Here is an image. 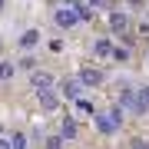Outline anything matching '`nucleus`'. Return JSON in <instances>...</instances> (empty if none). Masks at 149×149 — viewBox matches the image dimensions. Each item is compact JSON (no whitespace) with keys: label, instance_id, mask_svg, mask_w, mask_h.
<instances>
[{"label":"nucleus","instance_id":"nucleus-13","mask_svg":"<svg viewBox=\"0 0 149 149\" xmlns=\"http://www.w3.org/2000/svg\"><path fill=\"white\" fill-rule=\"evenodd\" d=\"M93 50H96V56H109L113 53V40L109 37H100V40L93 43Z\"/></svg>","mask_w":149,"mask_h":149},{"label":"nucleus","instance_id":"nucleus-4","mask_svg":"<svg viewBox=\"0 0 149 149\" xmlns=\"http://www.w3.org/2000/svg\"><path fill=\"white\" fill-rule=\"evenodd\" d=\"M76 80L83 83V90H93V86H103V70H96V66H83L80 73H76Z\"/></svg>","mask_w":149,"mask_h":149},{"label":"nucleus","instance_id":"nucleus-16","mask_svg":"<svg viewBox=\"0 0 149 149\" xmlns=\"http://www.w3.org/2000/svg\"><path fill=\"white\" fill-rule=\"evenodd\" d=\"M63 143H66V139L60 136V133H53V136H47V149H63Z\"/></svg>","mask_w":149,"mask_h":149},{"label":"nucleus","instance_id":"nucleus-7","mask_svg":"<svg viewBox=\"0 0 149 149\" xmlns=\"http://www.w3.org/2000/svg\"><path fill=\"white\" fill-rule=\"evenodd\" d=\"M40 40H43V33H40L37 27H30V30H23V33H20V40H17V43H20V50H27V53H30V50H37V47H40Z\"/></svg>","mask_w":149,"mask_h":149},{"label":"nucleus","instance_id":"nucleus-19","mask_svg":"<svg viewBox=\"0 0 149 149\" xmlns=\"http://www.w3.org/2000/svg\"><path fill=\"white\" fill-rule=\"evenodd\" d=\"M93 7H109V0H93Z\"/></svg>","mask_w":149,"mask_h":149},{"label":"nucleus","instance_id":"nucleus-12","mask_svg":"<svg viewBox=\"0 0 149 149\" xmlns=\"http://www.w3.org/2000/svg\"><path fill=\"white\" fill-rule=\"evenodd\" d=\"M73 103H76V116H93V113H96V106L86 100V96H76Z\"/></svg>","mask_w":149,"mask_h":149},{"label":"nucleus","instance_id":"nucleus-6","mask_svg":"<svg viewBox=\"0 0 149 149\" xmlns=\"http://www.w3.org/2000/svg\"><path fill=\"white\" fill-rule=\"evenodd\" d=\"M109 30L116 33V37H123V33L129 30V13H123V10H109Z\"/></svg>","mask_w":149,"mask_h":149},{"label":"nucleus","instance_id":"nucleus-8","mask_svg":"<svg viewBox=\"0 0 149 149\" xmlns=\"http://www.w3.org/2000/svg\"><path fill=\"white\" fill-rule=\"evenodd\" d=\"M53 73H47V70H30V86L33 90H47V86H53Z\"/></svg>","mask_w":149,"mask_h":149},{"label":"nucleus","instance_id":"nucleus-20","mask_svg":"<svg viewBox=\"0 0 149 149\" xmlns=\"http://www.w3.org/2000/svg\"><path fill=\"white\" fill-rule=\"evenodd\" d=\"M129 3H133V7H139V3H143V0H129Z\"/></svg>","mask_w":149,"mask_h":149},{"label":"nucleus","instance_id":"nucleus-10","mask_svg":"<svg viewBox=\"0 0 149 149\" xmlns=\"http://www.w3.org/2000/svg\"><path fill=\"white\" fill-rule=\"evenodd\" d=\"M63 96H66V100L83 96V83H80V80H66V83H63Z\"/></svg>","mask_w":149,"mask_h":149},{"label":"nucleus","instance_id":"nucleus-21","mask_svg":"<svg viewBox=\"0 0 149 149\" xmlns=\"http://www.w3.org/2000/svg\"><path fill=\"white\" fill-rule=\"evenodd\" d=\"M76 3H80V0H70V7H76Z\"/></svg>","mask_w":149,"mask_h":149},{"label":"nucleus","instance_id":"nucleus-22","mask_svg":"<svg viewBox=\"0 0 149 149\" xmlns=\"http://www.w3.org/2000/svg\"><path fill=\"white\" fill-rule=\"evenodd\" d=\"M0 10H3V0H0Z\"/></svg>","mask_w":149,"mask_h":149},{"label":"nucleus","instance_id":"nucleus-15","mask_svg":"<svg viewBox=\"0 0 149 149\" xmlns=\"http://www.w3.org/2000/svg\"><path fill=\"white\" fill-rule=\"evenodd\" d=\"M10 149H30L27 136H23V133H13V136H10Z\"/></svg>","mask_w":149,"mask_h":149},{"label":"nucleus","instance_id":"nucleus-17","mask_svg":"<svg viewBox=\"0 0 149 149\" xmlns=\"http://www.w3.org/2000/svg\"><path fill=\"white\" fill-rule=\"evenodd\" d=\"M109 56H116V60H129V53H126V50H116V47H113V53Z\"/></svg>","mask_w":149,"mask_h":149},{"label":"nucleus","instance_id":"nucleus-1","mask_svg":"<svg viewBox=\"0 0 149 149\" xmlns=\"http://www.w3.org/2000/svg\"><path fill=\"white\" fill-rule=\"evenodd\" d=\"M119 109L133 113V116H146L149 113V86H126L119 96Z\"/></svg>","mask_w":149,"mask_h":149},{"label":"nucleus","instance_id":"nucleus-2","mask_svg":"<svg viewBox=\"0 0 149 149\" xmlns=\"http://www.w3.org/2000/svg\"><path fill=\"white\" fill-rule=\"evenodd\" d=\"M90 119L96 123V129H100L103 136H116L119 129H123V109L119 106H109V109H103V113L96 109Z\"/></svg>","mask_w":149,"mask_h":149},{"label":"nucleus","instance_id":"nucleus-14","mask_svg":"<svg viewBox=\"0 0 149 149\" xmlns=\"http://www.w3.org/2000/svg\"><path fill=\"white\" fill-rule=\"evenodd\" d=\"M13 63L20 66V70H27V73H30V70H37V60H33V53H23L20 60H13Z\"/></svg>","mask_w":149,"mask_h":149},{"label":"nucleus","instance_id":"nucleus-9","mask_svg":"<svg viewBox=\"0 0 149 149\" xmlns=\"http://www.w3.org/2000/svg\"><path fill=\"white\" fill-rule=\"evenodd\" d=\"M60 136H63V139H76V136H80V126H76V119H73V116H66V119H63V126H60Z\"/></svg>","mask_w":149,"mask_h":149},{"label":"nucleus","instance_id":"nucleus-18","mask_svg":"<svg viewBox=\"0 0 149 149\" xmlns=\"http://www.w3.org/2000/svg\"><path fill=\"white\" fill-rule=\"evenodd\" d=\"M0 149H10V139H3V136H0Z\"/></svg>","mask_w":149,"mask_h":149},{"label":"nucleus","instance_id":"nucleus-3","mask_svg":"<svg viewBox=\"0 0 149 149\" xmlns=\"http://www.w3.org/2000/svg\"><path fill=\"white\" fill-rule=\"evenodd\" d=\"M76 23H80V17H76V10H73L70 3L53 10V27H60V30H73Z\"/></svg>","mask_w":149,"mask_h":149},{"label":"nucleus","instance_id":"nucleus-11","mask_svg":"<svg viewBox=\"0 0 149 149\" xmlns=\"http://www.w3.org/2000/svg\"><path fill=\"white\" fill-rule=\"evenodd\" d=\"M13 73H17V63H13V60H0V83H10Z\"/></svg>","mask_w":149,"mask_h":149},{"label":"nucleus","instance_id":"nucleus-5","mask_svg":"<svg viewBox=\"0 0 149 149\" xmlns=\"http://www.w3.org/2000/svg\"><path fill=\"white\" fill-rule=\"evenodd\" d=\"M37 103L47 113H53V109H60V93L53 90V86H47V90H37Z\"/></svg>","mask_w":149,"mask_h":149}]
</instances>
